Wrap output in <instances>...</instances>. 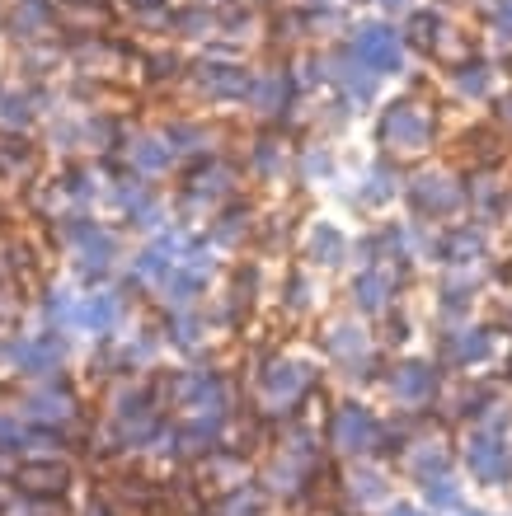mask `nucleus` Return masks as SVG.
I'll return each mask as SVG.
<instances>
[{"label": "nucleus", "instance_id": "nucleus-12", "mask_svg": "<svg viewBox=\"0 0 512 516\" xmlns=\"http://www.w3.org/2000/svg\"><path fill=\"white\" fill-rule=\"evenodd\" d=\"M29 441H33V423L15 409V404H0V456L24 460L29 456Z\"/></svg>", "mask_w": 512, "mask_h": 516}, {"label": "nucleus", "instance_id": "nucleus-10", "mask_svg": "<svg viewBox=\"0 0 512 516\" xmlns=\"http://www.w3.org/2000/svg\"><path fill=\"white\" fill-rule=\"evenodd\" d=\"M273 498L264 493L259 479H235V484L217 488L207 502V516H268Z\"/></svg>", "mask_w": 512, "mask_h": 516}, {"label": "nucleus", "instance_id": "nucleus-9", "mask_svg": "<svg viewBox=\"0 0 512 516\" xmlns=\"http://www.w3.org/2000/svg\"><path fill=\"white\" fill-rule=\"evenodd\" d=\"M259 390H264L268 409L292 418V413L311 399L315 376L306 371V366H296V362H278V366H268V371H259Z\"/></svg>", "mask_w": 512, "mask_h": 516}, {"label": "nucleus", "instance_id": "nucleus-11", "mask_svg": "<svg viewBox=\"0 0 512 516\" xmlns=\"http://www.w3.org/2000/svg\"><path fill=\"white\" fill-rule=\"evenodd\" d=\"M419 502L428 507L433 516H456L466 507V484L456 479V474H442V479H428L419 484Z\"/></svg>", "mask_w": 512, "mask_h": 516}, {"label": "nucleus", "instance_id": "nucleus-18", "mask_svg": "<svg viewBox=\"0 0 512 516\" xmlns=\"http://www.w3.org/2000/svg\"><path fill=\"white\" fill-rule=\"evenodd\" d=\"M10 465H15V460H5V456H0V488L10 484Z\"/></svg>", "mask_w": 512, "mask_h": 516}, {"label": "nucleus", "instance_id": "nucleus-8", "mask_svg": "<svg viewBox=\"0 0 512 516\" xmlns=\"http://www.w3.org/2000/svg\"><path fill=\"white\" fill-rule=\"evenodd\" d=\"M437 390H442V371L433 362H400V366H390V376H386V395L395 399L400 413L433 409Z\"/></svg>", "mask_w": 512, "mask_h": 516}, {"label": "nucleus", "instance_id": "nucleus-5", "mask_svg": "<svg viewBox=\"0 0 512 516\" xmlns=\"http://www.w3.org/2000/svg\"><path fill=\"white\" fill-rule=\"evenodd\" d=\"M80 484L76 456H24L10 465V488L33 498H71Z\"/></svg>", "mask_w": 512, "mask_h": 516}, {"label": "nucleus", "instance_id": "nucleus-4", "mask_svg": "<svg viewBox=\"0 0 512 516\" xmlns=\"http://www.w3.org/2000/svg\"><path fill=\"white\" fill-rule=\"evenodd\" d=\"M33 427H66V432H80V395L76 385L66 376H52V380H38V385H24L19 390V404H15Z\"/></svg>", "mask_w": 512, "mask_h": 516}, {"label": "nucleus", "instance_id": "nucleus-1", "mask_svg": "<svg viewBox=\"0 0 512 516\" xmlns=\"http://www.w3.org/2000/svg\"><path fill=\"white\" fill-rule=\"evenodd\" d=\"M325 446L339 465H353V460H376L381 456V437H386V418L367 404V399H339L334 409L325 413Z\"/></svg>", "mask_w": 512, "mask_h": 516}, {"label": "nucleus", "instance_id": "nucleus-16", "mask_svg": "<svg viewBox=\"0 0 512 516\" xmlns=\"http://www.w3.org/2000/svg\"><path fill=\"white\" fill-rule=\"evenodd\" d=\"M353 296H362V310H381L386 296H381V277H362L353 287Z\"/></svg>", "mask_w": 512, "mask_h": 516}, {"label": "nucleus", "instance_id": "nucleus-7", "mask_svg": "<svg viewBox=\"0 0 512 516\" xmlns=\"http://www.w3.org/2000/svg\"><path fill=\"white\" fill-rule=\"evenodd\" d=\"M165 409H179V413H231V390L217 371H179L165 390Z\"/></svg>", "mask_w": 512, "mask_h": 516}, {"label": "nucleus", "instance_id": "nucleus-2", "mask_svg": "<svg viewBox=\"0 0 512 516\" xmlns=\"http://www.w3.org/2000/svg\"><path fill=\"white\" fill-rule=\"evenodd\" d=\"M456 456H461V470H466V479L475 488H489V493H508L512 488V437L466 427Z\"/></svg>", "mask_w": 512, "mask_h": 516}, {"label": "nucleus", "instance_id": "nucleus-17", "mask_svg": "<svg viewBox=\"0 0 512 516\" xmlns=\"http://www.w3.org/2000/svg\"><path fill=\"white\" fill-rule=\"evenodd\" d=\"M376 516H433V512H428V507H423L419 498H390Z\"/></svg>", "mask_w": 512, "mask_h": 516}, {"label": "nucleus", "instance_id": "nucleus-19", "mask_svg": "<svg viewBox=\"0 0 512 516\" xmlns=\"http://www.w3.org/2000/svg\"><path fill=\"white\" fill-rule=\"evenodd\" d=\"M456 516H494V512H484V507H461Z\"/></svg>", "mask_w": 512, "mask_h": 516}, {"label": "nucleus", "instance_id": "nucleus-6", "mask_svg": "<svg viewBox=\"0 0 512 516\" xmlns=\"http://www.w3.org/2000/svg\"><path fill=\"white\" fill-rule=\"evenodd\" d=\"M390 470L419 488V484H428V479L456 474V470H461V456H456V446H451L447 437H433V432H414V437H409V446L400 451V460H395Z\"/></svg>", "mask_w": 512, "mask_h": 516}, {"label": "nucleus", "instance_id": "nucleus-13", "mask_svg": "<svg viewBox=\"0 0 512 516\" xmlns=\"http://www.w3.org/2000/svg\"><path fill=\"white\" fill-rule=\"evenodd\" d=\"M118 315H123V305H118V296L113 291H99V296H90L85 305H76V324H85L90 334H109L113 324H118Z\"/></svg>", "mask_w": 512, "mask_h": 516}, {"label": "nucleus", "instance_id": "nucleus-15", "mask_svg": "<svg viewBox=\"0 0 512 516\" xmlns=\"http://www.w3.org/2000/svg\"><path fill=\"white\" fill-rule=\"evenodd\" d=\"M76 516H123V507L109 498V488H90V493L80 498V512Z\"/></svg>", "mask_w": 512, "mask_h": 516}, {"label": "nucleus", "instance_id": "nucleus-14", "mask_svg": "<svg viewBox=\"0 0 512 516\" xmlns=\"http://www.w3.org/2000/svg\"><path fill=\"white\" fill-rule=\"evenodd\" d=\"M489 352H494V343L484 338V329H466L456 338V366H480Z\"/></svg>", "mask_w": 512, "mask_h": 516}, {"label": "nucleus", "instance_id": "nucleus-3", "mask_svg": "<svg viewBox=\"0 0 512 516\" xmlns=\"http://www.w3.org/2000/svg\"><path fill=\"white\" fill-rule=\"evenodd\" d=\"M334 498H339L343 512L353 516H367V512H381L390 498H395V470L381 465V460H353L334 474Z\"/></svg>", "mask_w": 512, "mask_h": 516}]
</instances>
